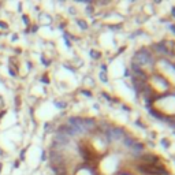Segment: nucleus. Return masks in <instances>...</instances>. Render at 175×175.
Here are the masks:
<instances>
[{"label":"nucleus","mask_w":175,"mask_h":175,"mask_svg":"<svg viewBox=\"0 0 175 175\" xmlns=\"http://www.w3.org/2000/svg\"><path fill=\"white\" fill-rule=\"evenodd\" d=\"M139 170L145 174L149 175H164L166 174V170H164L161 166H156V164H141L139 166Z\"/></svg>","instance_id":"f257e3e1"},{"label":"nucleus","mask_w":175,"mask_h":175,"mask_svg":"<svg viewBox=\"0 0 175 175\" xmlns=\"http://www.w3.org/2000/svg\"><path fill=\"white\" fill-rule=\"evenodd\" d=\"M22 18H23V22H25V25H28V26H29V25H30V21H29V18H28V16H26V15H23V16H22Z\"/></svg>","instance_id":"f03ea898"},{"label":"nucleus","mask_w":175,"mask_h":175,"mask_svg":"<svg viewBox=\"0 0 175 175\" xmlns=\"http://www.w3.org/2000/svg\"><path fill=\"white\" fill-rule=\"evenodd\" d=\"M0 28H1V29H7L8 25L6 23V22H3V21H0Z\"/></svg>","instance_id":"7ed1b4c3"},{"label":"nucleus","mask_w":175,"mask_h":175,"mask_svg":"<svg viewBox=\"0 0 175 175\" xmlns=\"http://www.w3.org/2000/svg\"><path fill=\"white\" fill-rule=\"evenodd\" d=\"M8 73H10V74H11L12 77H15V75H16V74H15V71H14V70H12L11 67H8Z\"/></svg>","instance_id":"20e7f679"},{"label":"nucleus","mask_w":175,"mask_h":175,"mask_svg":"<svg viewBox=\"0 0 175 175\" xmlns=\"http://www.w3.org/2000/svg\"><path fill=\"white\" fill-rule=\"evenodd\" d=\"M80 25H81V28L86 29V25H85V22H84V21H80Z\"/></svg>","instance_id":"39448f33"},{"label":"nucleus","mask_w":175,"mask_h":175,"mask_svg":"<svg viewBox=\"0 0 175 175\" xmlns=\"http://www.w3.org/2000/svg\"><path fill=\"white\" fill-rule=\"evenodd\" d=\"M23 159H25V149L21 152V160H23Z\"/></svg>","instance_id":"423d86ee"},{"label":"nucleus","mask_w":175,"mask_h":175,"mask_svg":"<svg viewBox=\"0 0 175 175\" xmlns=\"http://www.w3.org/2000/svg\"><path fill=\"white\" fill-rule=\"evenodd\" d=\"M11 40L12 41H16V40H18V36H16V34H14V36L11 37Z\"/></svg>","instance_id":"0eeeda50"},{"label":"nucleus","mask_w":175,"mask_h":175,"mask_svg":"<svg viewBox=\"0 0 175 175\" xmlns=\"http://www.w3.org/2000/svg\"><path fill=\"white\" fill-rule=\"evenodd\" d=\"M14 167H19V161H18V160H16V161H15V163H14Z\"/></svg>","instance_id":"6e6552de"},{"label":"nucleus","mask_w":175,"mask_h":175,"mask_svg":"<svg viewBox=\"0 0 175 175\" xmlns=\"http://www.w3.org/2000/svg\"><path fill=\"white\" fill-rule=\"evenodd\" d=\"M4 114H6V111H1V112H0V119L3 118V115H4Z\"/></svg>","instance_id":"1a4fd4ad"},{"label":"nucleus","mask_w":175,"mask_h":175,"mask_svg":"<svg viewBox=\"0 0 175 175\" xmlns=\"http://www.w3.org/2000/svg\"><path fill=\"white\" fill-rule=\"evenodd\" d=\"M0 105H3V99L0 97Z\"/></svg>","instance_id":"9d476101"},{"label":"nucleus","mask_w":175,"mask_h":175,"mask_svg":"<svg viewBox=\"0 0 175 175\" xmlns=\"http://www.w3.org/2000/svg\"><path fill=\"white\" fill-rule=\"evenodd\" d=\"M0 172H1V163H0Z\"/></svg>","instance_id":"9b49d317"}]
</instances>
